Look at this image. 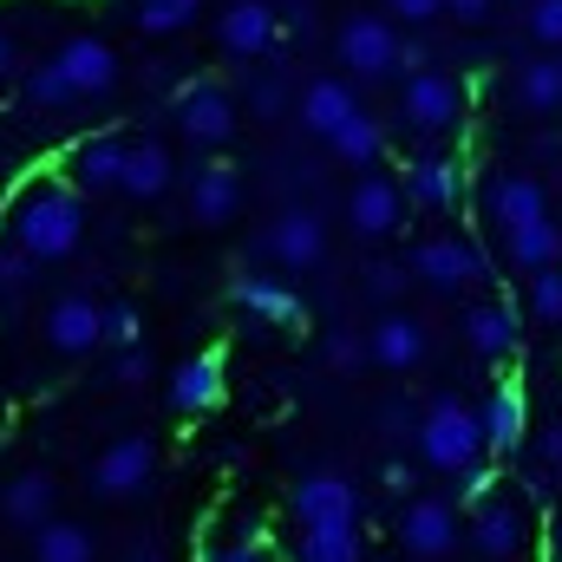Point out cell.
Listing matches in <instances>:
<instances>
[{"instance_id": "obj_37", "label": "cell", "mask_w": 562, "mask_h": 562, "mask_svg": "<svg viewBox=\"0 0 562 562\" xmlns=\"http://www.w3.org/2000/svg\"><path fill=\"white\" fill-rule=\"evenodd\" d=\"M524 26H530V40H537L543 53H557L562 46V0H530V7H524Z\"/></svg>"}, {"instance_id": "obj_40", "label": "cell", "mask_w": 562, "mask_h": 562, "mask_svg": "<svg viewBox=\"0 0 562 562\" xmlns=\"http://www.w3.org/2000/svg\"><path fill=\"white\" fill-rule=\"evenodd\" d=\"M530 314H537V321H550V327H562V269L530 276Z\"/></svg>"}, {"instance_id": "obj_9", "label": "cell", "mask_w": 562, "mask_h": 562, "mask_svg": "<svg viewBox=\"0 0 562 562\" xmlns=\"http://www.w3.org/2000/svg\"><path fill=\"white\" fill-rule=\"evenodd\" d=\"M125 164H132L125 132H92L66 150V183L79 196H125Z\"/></svg>"}, {"instance_id": "obj_38", "label": "cell", "mask_w": 562, "mask_h": 562, "mask_svg": "<svg viewBox=\"0 0 562 562\" xmlns=\"http://www.w3.org/2000/svg\"><path fill=\"white\" fill-rule=\"evenodd\" d=\"M497 484H504V477H497V464H471V471L458 477V497H451V504H458V510H477V504H491V497H497Z\"/></svg>"}, {"instance_id": "obj_51", "label": "cell", "mask_w": 562, "mask_h": 562, "mask_svg": "<svg viewBox=\"0 0 562 562\" xmlns=\"http://www.w3.org/2000/svg\"><path fill=\"white\" fill-rule=\"evenodd\" d=\"M0 210H7V183H0Z\"/></svg>"}, {"instance_id": "obj_17", "label": "cell", "mask_w": 562, "mask_h": 562, "mask_svg": "<svg viewBox=\"0 0 562 562\" xmlns=\"http://www.w3.org/2000/svg\"><path fill=\"white\" fill-rule=\"evenodd\" d=\"M406 269H413L425 288H438V294H458V288H471V281L484 276V256H477L464 236H425Z\"/></svg>"}, {"instance_id": "obj_7", "label": "cell", "mask_w": 562, "mask_h": 562, "mask_svg": "<svg viewBox=\"0 0 562 562\" xmlns=\"http://www.w3.org/2000/svg\"><path fill=\"white\" fill-rule=\"evenodd\" d=\"M334 46H340L347 79H367V86H373V79H393V72H400V46H406V40H400V26H393L386 13H347Z\"/></svg>"}, {"instance_id": "obj_10", "label": "cell", "mask_w": 562, "mask_h": 562, "mask_svg": "<svg viewBox=\"0 0 562 562\" xmlns=\"http://www.w3.org/2000/svg\"><path fill=\"white\" fill-rule=\"evenodd\" d=\"M40 334L59 360H86L105 347V307L92 294H53L46 314H40Z\"/></svg>"}, {"instance_id": "obj_30", "label": "cell", "mask_w": 562, "mask_h": 562, "mask_svg": "<svg viewBox=\"0 0 562 562\" xmlns=\"http://www.w3.org/2000/svg\"><path fill=\"white\" fill-rule=\"evenodd\" d=\"M125 20L144 40H177L203 20V0H125Z\"/></svg>"}, {"instance_id": "obj_42", "label": "cell", "mask_w": 562, "mask_h": 562, "mask_svg": "<svg viewBox=\"0 0 562 562\" xmlns=\"http://www.w3.org/2000/svg\"><path fill=\"white\" fill-rule=\"evenodd\" d=\"M144 380H150V353H144V347H132V353H119V360H112V386L138 393Z\"/></svg>"}, {"instance_id": "obj_49", "label": "cell", "mask_w": 562, "mask_h": 562, "mask_svg": "<svg viewBox=\"0 0 562 562\" xmlns=\"http://www.w3.org/2000/svg\"><path fill=\"white\" fill-rule=\"evenodd\" d=\"M550 550H557V557H562V510H557V517H550Z\"/></svg>"}, {"instance_id": "obj_47", "label": "cell", "mask_w": 562, "mask_h": 562, "mask_svg": "<svg viewBox=\"0 0 562 562\" xmlns=\"http://www.w3.org/2000/svg\"><path fill=\"white\" fill-rule=\"evenodd\" d=\"M13 66H20V40L0 26V79H13Z\"/></svg>"}, {"instance_id": "obj_27", "label": "cell", "mask_w": 562, "mask_h": 562, "mask_svg": "<svg viewBox=\"0 0 562 562\" xmlns=\"http://www.w3.org/2000/svg\"><path fill=\"white\" fill-rule=\"evenodd\" d=\"M177 183V157H170V144L157 138H132V164H125V196L132 203H157L164 190Z\"/></svg>"}, {"instance_id": "obj_34", "label": "cell", "mask_w": 562, "mask_h": 562, "mask_svg": "<svg viewBox=\"0 0 562 562\" xmlns=\"http://www.w3.org/2000/svg\"><path fill=\"white\" fill-rule=\"evenodd\" d=\"M26 288H33V262L13 243H0V314H13L26 301Z\"/></svg>"}, {"instance_id": "obj_52", "label": "cell", "mask_w": 562, "mask_h": 562, "mask_svg": "<svg viewBox=\"0 0 562 562\" xmlns=\"http://www.w3.org/2000/svg\"><path fill=\"white\" fill-rule=\"evenodd\" d=\"M276 7H301V0H276Z\"/></svg>"}, {"instance_id": "obj_50", "label": "cell", "mask_w": 562, "mask_h": 562, "mask_svg": "<svg viewBox=\"0 0 562 562\" xmlns=\"http://www.w3.org/2000/svg\"><path fill=\"white\" fill-rule=\"evenodd\" d=\"M125 562H164V557H157V550H132Z\"/></svg>"}, {"instance_id": "obj_1", "label": "cell", "mask_w": 562, "mask_h": 562, "mask_svg": "<svg viewBox=\"0 0 562 562\" xmlns=\"http://www.w3.org/2000/svg\"><path fill=\"white\" fill-rule=\"evenodd\" d=\"M0 243H13L33 269L40 262H72L86 249V196L53 170L13 183L7 210H0Z\"/></svg>"}, {"instance_id": "obj_33", "label": "cell", "mask_w": 562, "mask_h": 562, "mask_svg": "<svg viewBox=\"0 0 562 562\" xmlns=\"http://www.w3.org/2000/svg\"><path fill=\"white\" fill-rule=\"evenodd\" d=\"M360 530H301L294 537V562H360Z\"/></svg>"}, {"instance_id": "obj_16", "label": "cell", "mask_w": 562, "mask_h": 562, "mask_svg": "<svg viewBox=\"0 0 562 562\" xmlns=\"http://www.w3.org/2000/svg\"><path fill=\"white\" fill-rule=\"evenodd\" d=\"M262 256L281 262V269H314V262L327 256V223H321V210H307V203L276 210V223L262 229Z\"/></svg>"}, {"instance_id": "obj_21", "label": "cell", "mask_w": 562, "mask_h": 562, "mask_svg": "<svg viewBox=\"0 0 562 562\" xmlns=\"http://www.w3.org/2000/svg\"><path fill=\"white\" fill-rule=\"evenodd\" d=\"M216 400H223V353H190L164 386V406L177 419H203V413H216Z\"/></svg>"}, {"instance_id": "obj_19", "label": "cell", "mask_w": 562, "mask_h": 562, "mask_svg": "<svg viewBox=\"0 0 562 562\" xmlns=\"http://www.w3.org/2000/svg\"><path fill=\"white\" fill-rule=\"evenodd\" d=\"M425 321L419 314H406V307H386V314H373V327H367V360L373 367H386V373H413L425 360Z\"/></svg>"}, {"instance_id": "obj_4", "label": "cell", "mask_w": 562, "mask_h": 562, "mask_svg": "<svg viewBox=\"0 0 562 562\" xmlns=\"http://www.w3.org/2000/svg\"><path fill=\"white\" fill-rule=\"evenodd\" d=\"M400 125L413 138H451L464 125V79L431 66V72H413L400 86Z\"/></svg>"}, {"instance_id": "obj_28", "label": "cell", "mask_w": 562, "mask_h": 562, "mask_svg": "<svg viewBox=\"0 0 562 562\" xmlns=\"http://www.w3.org/2000/svg\"><path fill=\"white\" fill-rule=\"evenodd\" d=\"M510 99H517L524 112H537V119L562 112V59H557V53L524 59V66H517V79H510Z\"/></svg>"}, {"instance_id": "obj_46", "label": "cell", "mask_w": 562, "mask_h": 562, "mask_svg": "<svg viewBox=\"0 0 562 562\" xmlns=\"http://www.w3.org/2000/svg\"><path fill=\"white\" fill-rule=\"evenodd\" d=\"M445 13H451V20H464V26H484V20L497 13V0H445Z\"/></svg>"}, {"instance_id": "obj_41", "label": "cell", "mask_w": 562, "mask_h": 562, "mask_svg": "<svg viewBox=\"0 0 562 562\" xmlns=\"http://www.w3.org/2000/svg\"><path fill=\"white\" fill-rule=\"evenodd\" d=\"M203 562H269L262 537H229V543H203Z\"/></svg>"}, {"instance_id": "obj_8", "label": "cell", "mask_w": 562, "mask_h": 562, "mask_svg": "<svg viewBox=\"0 0 562 562\" xmlns=\"http://www.w3.org/2000/svg\"><path fill=\"white\" fill-rule=\"evenodd\" d=\"M288 510H294L301 530H360V491H353V477H340V471H307V477L294 484Z\"/></svg>"}, {"instance_id": "obj_44", "label": "cell", "mask_w": 562, "mask_h": 562, "mask_svg": "<svg viewBox=\"0 0 562 562\" xmlns=\"http://www.w3.org/2000/svg\"><path fill=\"white\" fill-rule=\"evenodd\" d=\"M386 13L406 20V26H431V20L445 13V0H386Z\"/></svg>"}, {"instance_id": "obj_31", "label": "cell", "mask_w": 562, "mask_h": 562, "mask_svg": "<svg viewBox=\"0 0 562 562\" xmlns=\"http://www.w3.org/2000/svg\"><path fill=\"white\" fill-rule=\"evenodd\" d=\"M33 562H99V537H92V524H79V517H53V524L33 537Z\"/></svg>"}, {"instance_id": "obj_32", "label": "cell", "mask_w": 562, "mask_h": 562, "mask_svg": "<svg viewBox=\"0 0 562 562\" xmlns=\"http://www.w3.org/2000/svg\"><path fill=\"white\" fill-rule=\"evenodd\" d=\"M327 150H334L340 164H353V170H373L380 150H386V125H380L373 112H360V119H347V125L327 138Z\"/></svg>"}, {"instance_id": "obj_29", "label": "cell", "mask_w": 562, "mask_h": 562, "mask_svg": "<svg viewBox=\"0 0 562 562\" xmlns=\"http://www.w3.org/2000/svg\"><path fill=\"white\" fill-rule=\"evenodd\" d=\"M504 256H510V269H524V276L562 269V223H557V216H543V223H530V229L504 236Z\"/></svg>"}, {"instance_id": "obj_15", "label": "cell", "mask_w": 562, "mask_h": 562, "mask_svg": "<svg viewBox=\"0 0 562 562\" xmlns=\"http://www.w3.org/2000/svg\"><path fill=\"white\" fill-rule=\"evenodd\" d=\"M281 33V7L276 0H223L216 13V53L223 59H262Z\"/></svg>"}, {"instance_id": "obj_22", "label": "cell", "mask_w": 562, "mask_h": 562, "mask_svg": "<svg viewBox=\"0 0 562 562\" xmlns=\"http://www.w3.org/2000/svg\"><path fill=\"white\" fill-rule=\"evenodd\" d=\"M484 451H497V458H510V451H524V438H530V400H524V386L517 380H497L491 386V400H484Z\"/></svg>"}, {"instance_id": "obj_12", "label": "cell", "mask_w": 562, "mask_h": 562, "mask_svg": "<svg viewBox=\"0 0 562 562\" xmlns=\"http://www.w3.org/2000/svg\"><path fill=\"white\" fill-rule=\"evenodd\" d=\"M458 543H464V517L451 497H413L400 510V550L413 562H445Z\"/></svg>"}, {"instance_id": "obj_36", "label": "cell", "mask_w": 562, "mask_h": 562, "mask_svg": "<svg viewBox=\"0 0 562 562\" xmlns=\"http://www.w3.org/2000/svg\"><path fill=\"white\" fill-rule=\"evenodd\" d=\"M321 360H327V367H340V373L367 367V334H353V327H334V334L321 340Z\"/></svg>"}, {"instance_id": "obj_48", "label": "cell", "mask_w": 562, "mask_h": 562, "mask_svg": "<svg viewBox=\"0 0 562 562\" xmlns=\"http://www.w3.org/2000/svg\"><path fill=\"white\" fill-rule=\"evenodd\" d=\"M380 484H386V491H413V471H406V464H386Z\"/></svg>"}, {"instance_id": "obj_14", "label": "cell", "mask_w": 562, "mask_h": 562, "mask_svg": "<svg viewBox=\"0 0 562 562\" xmlns=\"http://www.w3.org/2000/svg\"><path fill=\"white\" fill-rule=\"evenodd\" d=\"M471 557H484V562H517L524 550H530V510L517 504V497H491V504H477L471 510Z\"/></svg>"}, {"instance_id": "obj_13", "label": "cell", "mask_w": 562, "mask_h": 562, "mask_svg": "<svg viewBox=\"0 0 562 562\" xmlns=\"http://www.w3.org/2000/svg\"><path fill=\"white\" fill-rule=\"evenodd\" d=\"M347 223H353L360 243H386V236H400V229H406V190H400V177L367 170V177L347 190Z\"/></svg>"}, {"instance_id": "obj_2", "label": "cell", "mask_w": 562, "mask_h": 562, "mask_svg": "<svg viewBox=\"0 0 562 562\" xmlns=\"http://www.w3.org/2000/svg\"><path fill=\"white\" fill-rule=\"evenodd\" d=\"M119 53H112V40H99V33H79V40H59L26 79H20V99L26 105H40V112H72V105H92V99H105L112 86H119Z\"/></svg>"}, {"instance_id": "obj_18", "label": "cell", "mask_w": 562, "mask_h": 562, "mask_svg": "<svg viewBox=\"0 0 562 562\" xmlns=\"http://www.w3.org/2000/svg\"><path fill=\"white\" fill-rule=\"evenodd\" d=\"M243 210V170L229 157H210L196 177H190V223L196 229H229Z\"/></svg>"}, {"instance_id": "obj_3", "label": "cell", "mask_w": 562, "mask_h": 562, "mask_svg": "<svg viewBox=\"0 0 562 562\" xmlns=\"http://www.w3.org/2000/svg\"><path fill=\"white\" fill-rule=\"evenodd\" d=\"M413 445H419V458L431 471H451V477H464L471 464H484V425H477V413L464 400H431L419 413Z\"/></svg>"}, {"instance_id": "obj_35", "label": "cell", "mask_w": 562, "mask_h": 562, "mask_svg": "<svg viewBox=\"0 0 562 562\" xmlns=\"http://www.w3.org/2000/svg\"><path fill=\"white\" fill-rule=\"evenodd\" d=\"M138 340H144L138 301H112V307H105V347H112V353H132Z\"/></svg>"}, {"instance_id": "obj_26", "label": "cell", "mask_w": 562, "mask_h": 562, "mask_svg": "<svg viewBox=\"0 0 562 562\" xmlns=\"http://www.w3.org/2000/svg\"><path fill=\"white\" fill-rule=\"evenodd\" d=\"M236 307L243 314H256L262 327H301L307 321V307H301V294L276 276H243L236 281Z\"/></svg>"}, {"instance_id": "obj_25", "label": "cell", "mask_w": 562, "mask_h": 562, "mask_svg": "<svg viewBox=\"0 0 562 562\" xmlns=\"http://www.w3.org/2000/svg\"><path fill=\"white\" fill-rule=\"evenodd\" d=\"M360 112H367V105H360L353 79H307V86H301V125L321 144L334 138L347 119H360Z\"/></svg>"}, {"instance_id": "obj_23", "label": "cell", "mask_w": 562, "mask_h": 562, "mask_svg": "<svg viewBox=\"0 0 562 562\" xmlns=\"http://www.w3.org/2000/svg\"><path fill=\"white\" fill-rule=\"evenodd\" d=\"M458 334H464V347L477 353V360H510L517 353V307L510 301H471L464 307V321H458Z\"/></svg>"}, {"instance_id": "obj_11", "label": "cell", "mask_w": 562, "mask_h": 562, "mask_svg": "<svg viewBox=\"0 0 562 562\" xmlns=\"http://www.w3.org/2000/svg\"><path fill=\"white\" fill-rule=\"evenodd\" d=\"M59 517V477L46 464H20L0 477V524L20 530V537H40L46 524Z\"/></svg>"}, {"instance_id": "obj_43", "label": "cell", "mask_w": 562, "mask_h": 562, "mask_svg": "<svg viewBox=\"0 0 562 562\" xmlns=\"http://www.w3.org/2000/svg\"><path fill=\"white\" fill-rule=\"evenodd\" d=\"M281 99H288V86H281L276 72H262V79L249 86V112H256V119H276V112H281Z\"/></svg>"}, {"instance_id": "obj_20", "label": "cell", "mask_w": 562, "mask_h": 562, "mask_svg": "<svg viewBox=\"0 0 562 562\" xmlns=\"http://www.w3.org/2000/svg\"><path fill=\"white\" fill-rule=\"evenodd\" d=\"M484 216H491L504 236H517V229H530V223H543V216H550V196H543V183H537V177L504 170V177H491V190H484Z\"/></svg>"}, {"instance_id": "obj_24", "label": "cell", "mask_w": 562, "mask_h": 562, "mask_svg": "<svg viewBox=\"0 0 562 562\" xmlns=\"http://www.w3.org/2000/svg\"><path fill=\"white\" fill-rule=\"evenodd\" d=\"M400 190H406V203H419L431 216H445V210H458V196H464V170H458V157H413L406 164V177H400Z\"/></svg>"}, {"instance_id": "obj_5", "label": "cell", "mask_w": 562, "mask_h": 562, "mask_svg": "<svg viewBox=\"0 0 562 562\" xmlns=\"http://www.w3.org/2000/svg\"><path fill=\"white\" fill-rule=\"evenodd\" d=\"M236 125H243V105H236V92L223 86V79H190L183 92H177V132L196 144V150H223V144L236 138Z\"/></svg>"}, {"instance_id": "obj_39", "label": "cell", "mask_w": 562, "mask_h": 562, "mask_svg": "<svg viewBox=\"0 0 562 562\" xmlns=\"http://www.w3.org/2000/svg\"><path fill=\"white\" fill-rule=\"evenodd\" d=\"M406 288H413V269H400V262H373V269H367V294L380 301V314H386Z\"/></svg>"}, {"instance_id": "obj_45", "label": "cell", "mask_w": 562, "mask_h": 562, "mask_svg": "<svg viewBox=\"0 0 562 562\" xmlns=\"http://www.w3.org/2000/svg\"><path fill=\"white\" fill-rule=\"evenodd\" d=\"M537 464H543V477H562V419L543 425V438H537Z\"/></svg>"}, {"instance_id": "obj_6", "label": "cell", "mask_w": 562, "mask_h": 562, "mask_svg": "<svg viewBox=\"0 0 562 562\" xmlns=\"http://www.w3.org/2000/svg\"><path fill=\"white\" fill-rule=\"evenodd\" d=\"M92 497H105V504H132L144 497L150 484H157V445L144 438V431H125V438H112L99 458H92Z\"/></svg>"}]
</instances>
